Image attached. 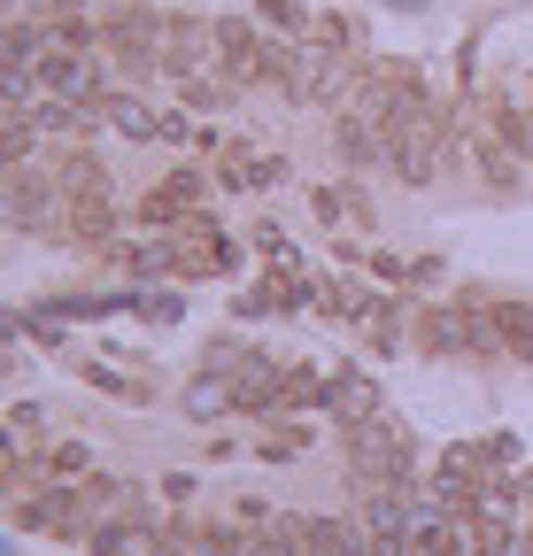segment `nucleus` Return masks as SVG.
I'll return each mask as SVG.
<instances>
[{"label":"nucleus","mask_w":533,"mask_h":556,"mask_svg":"<svg viewBox=\"0 0 533 556\" xmlns=\"http://www.w3.org/2000/svg\"><path fill=\"white\" fill-rule=\"evenodd\" d=\"M386 170L403 178V186H433L448 170V116H441V101H426V109H410L403 124H394Z\"/></svg>","instance_id":"nucleus-1"},{"label":"nucleus","mask_w":533,"mask_h":556,"mask_svg":"<svg viewBox=\"0 0 533 556\" xmlns=\"http://www.w3.org/2000/svg\"><path fill=\"white\" fill-rule=\"evenodd\" d=\"M101 39L116 47L124 78H155V70H163V16H155V9H116Z\"/></svg>","instance_id":"nucleus-2"},{"label":"nucleus","mask_w":533,"mask_h":556,"mask_svg":"<svg viewBox=\"0 0 533 556\" xmlns=\"http://www.w3.org/2000/svg\"><path fill=\"white\" fill-rule=\"evenodd\" d=\"M54 217H71V193H62V178H39L31 163L9 170V225H24V232H62Z\"/></svg>","instance_id":"nucleus-3"},{"label":"nucleus","mask_w":533,"mask_h":556,"mask_svg":"<svg viewBox=\"0 0 533 556\" xmlns=\"http://www.w3.org/2000/svg\"><path fill=\"white\" fill-rule=\"evenodd\" d=\"M217 62V24L202 16H163V78H193V70H210Z\"/></svg>","instance_id":"nucleus-4"},{"label":"nucleus","mask_w":533,"mask_h":556,"mask_svg":"<svg viewBox=\"0 0 533 556\" xmlns=\"http://www.w3.org/2000/svg\"><path fill=\"white\" fill-rule=\"evenodd\" d=\"M39 93H54V101H78V109H109L101 101V78H93V62L78 54V47H62V54H39Z\"/></svg>","instance_id":"nucleus-5"},{"label":"nucleus","mask_w":533,"mask_h":556,"mask_svg":"<svg viewBox=\"0 0 533 556\" xmlns=\"http://www.w3.org/2000/svg\"><path fill=\"white\" fill-rule=\"evenodd\" d=\"M186 208H202V170H170V178L140 201V225H148V232H170V225H186Z\"/></svg>","instance_id":"nucleus-6"},{"label":"nucleus","mask_w":533,"mask_h":556,"mask_svg":"<svg viewBox=\"0 0 533 556\" xmlns=\"http://www.w3.org/2000/svg\"><path fill=\"white\" fill-rule=\"evenodd\" d=\"M217 70L255 86V70H263V24L255 16H217Z\"/></svg>","instance_id":"nucleus-7"},{"label":"nucleus","mask_w":533,"mask_h":556,"mask_svg":"<svg viewBox=\"0 0 533 556\" xmlns=\"http://www.w3.org/2000/svg\"><path fill=\"white\" fill-rule=\"evenodd\" d=\"M279 178H287V155L255 148V139H232V148H225V186L255 193V186H279Z\"/></svg>","instance_id":"nucleus-8"},{"label":"nucleus","mask_w":533,"mask_h":556,"mask_svg":"<svg viewBox=\"0 0 533 556\" xmlns=\"http://www.w3.org/2000/svg\"><path fill=\"white\" fill-rule=\"evenodd\" d=\"M78 486H86V479H78ZM78 486H47V495H31L24 518H31L39 533H78V526H86V495H78Z\"/></svg>","instance_id":"nucleus-9"},{"label":"nucleus","mask_w":533,"mask_h":556,"mask_svg":"<svg viewBox=\"0 0 533 556\" xmlns=\"http://www.w3.org/2000/svg\"><path fill=\"white\" fill-rule=\"evenodd\" d=\"M71 240H78V248H109V240H116V208H109V193L71 201Z\"/></svg>","instance_id":"nucleus-10"},{"label":"nucleus","mask_w":533,"mask_h":556,"mask_svg":"<svg viewBox=\"0 0 533 556\" xmlns=\"http://www.w3.org/2000/svg\"><path fill=\"white\" fill-rule=\"evenodd\" d=\"M232 86H240L232 70H193V78H178V101L186 109H225V101H240Z\"/></svg>","instance_id":"nucleus-11"},{"label":"nucleus","mask_w":533,"mask_h":556,"mask_svg":"<svg viewBox=\"0 0 533 556\" xmlns=\"http://www.w3.org/2000/svg\"><path fill=\"white\" fill-rule=\"evenodd\" d=\"M309 208H317L325 225H364V217H371V201H364L356 186H317V193H309Z\"/></svg>","instance_id":"nucleus-12"},{"label":"nucleus","mask_w":533,"mask_h":556,"mask_svg":"<svg viewBox=\"0 0 533 556\" xmlns=\"http://www.w3.org/2000/svg\"><path fill=\"white\" fill-rule=\"evenodd\" d=\"M255 24H271L279 39H309L317 31V16L302 9V0H255Z\"/></svg>","instance_id":"nucleus-13"},{"label":"nucleus","mask_w":533,"mask_h":556,"mask_svg":"<svg viewBox=\"0 0 533 556\" xmlns=\"http://www.w3.org/2000/svg\"><path fill=\"white\" fill-rule=\"evenodd\" d=\"M47 39H54V47H78V54H86V47H93L101 31H93V16H86V9H71V0H62V9H47Z\"/></svg>","instance_id":"nucleus-14"},{"label":"nucleus","mask_w":533,"mask_h":556,"mask_svg":"<svg viewBox=\"0 0 533 556\" xmlns=\"http://www.w3.org/2000/svg\"><path fill=\"white\" fill-rule=\"evenodd\" d=\"M62 193H71V201H93V193H109V170L93 163V155H62Z\"/></svg>","instance_id":"nucleus-15"},{"label":"nucleus","mask_w":533,"mask_h":556,"mask_svg":"<svg viewBox=\"0 0 533 556\" xmlns=\"http://www.w3.org/2000/svg\"><path fill=\"white\" fill-rule=\"evenodd\" d=\"M39 31H47V24H16V16H9V39H0V62H9V70H39Z\"/></svg>","instance_id":"nucleus-16"},{"label":"nucleus","mask_w":533,"mask_h":556,"mask_svg":"<svg viewBox=\"0 0 533 556\" xmlns=\"http://www.w3.org/2000/svg\"><path fill=\"white\" fill-rule=\"evenodd\" d=\"M317 402H325V379L317 371H287L279 379V409H317Z\"/></svg>","instance_id":"nucleus-17"},{"label":"nucleus","mask_w":533,"mask_h":556,"mask_svg":"<svg viewBox=\"0 0 533 556\" xmlns=\"http://www.w3.org/2000/svg\"><path fill=\"white\" fill-rule=\"evenodd\" d=\"M109 124H116V131H131V139H155V131H163V116H155V109H140V101H109Z\"/></svg>","instance_id":"nucleus-18"},{"label":"nucleus","mask_w":533,"mask_h":556,"mask_svg":"<svg viewBox=\"0 0 533 556\" xmlns=\"http://www.w3.org/2000/svg\"><path fill=\"white\" fill-rule=\"evenodd\" d=\"M47 471H54V479H93V456H86V441H62V448H47Z\"/></svg>","instance_id":"nucleus-19"},{"label":"nucleus","mask_w":533,"mask_h":556,"mask_svg":"<svg viewBox=\"0 0 533 556\" xmlns=\"http://www.w3.org/2000/svg\"><path fill=\"white\" fill-rule=\"evenodd\" d=\"M480 178H487L495 193H510V186H518V163L503 155V139H495V148H480Z\"/></svg>","instance_id":"nucleus-20"},{"label":"nucleus","mask_w":533,"mask_h":556,"mask_svg":"<svg viewBox=\"0 0 533 556\" xmlns=\"http://www.w3.org/2000/svg\"><path fill=\"white\" fill-rule=\"evenodd\" d=\"M309 39H317V47H332V54H341V47L356 39V24H348V16H317V31H309Z\"/></svg>","instance_id":"nucleus-21"}]
</instances>
